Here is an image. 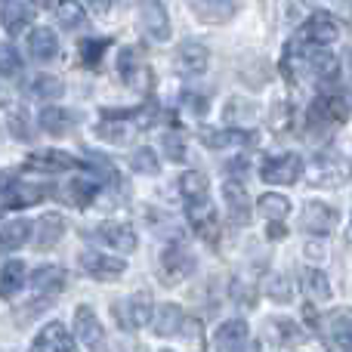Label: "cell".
Returning <instances> with one entry per match:
<instances>
[{
  "label": "cell",
  "instance_id": "obj_17",
  "mask_svg": "<svg viewBox=\"0 0 352 352\" xmlns=\"http://www.w3.org/2000/svg\"><path fill=\"white\" fill-rule=\"evenodd\" d=\"M207 188L210 186H207V176L201 170H188L179 176V192H182V198H186L188 210H201V207L207 204Z\"/></svg>",
  "mask_w": 352,
  "mask_h": 352
},
{
  "label": "cell",
  "instance_id": "obj_15",
  "mask_svg": "<svg viewBox=\"0 0 352 352\" xmlns=\"http://www.w3.org/2000/svg\"><path fill=\"white\" fill-rule=\"evenodd\" d=\"M337 226V210L331 204H322V201H309L303 210V229L312 232V235H328Z\"/></svg>",
  "mask_w": 352,
  "mask_h": 352
},
{
  "label": "cell",
  "instance_id": "obj_44",
  "mask_svg": "<svg viewBox=\"0 0 352 352\" xmlns=\"http://www.w3.org/2000/svg\"><path fill=\"white\" fill-rule=\"evenodd\" d=\"M10 115H12V118H10V124H6V127H10V133L16 136V140H22V142H25V140H28V127H25V115H22V111H19V109H16V111H10Z\"/></svg>",
  "mask_w": 352,
  "mask_h": 352
},
{
  "label": "cell",
  "instance_id": "obj_2",
  "mask_svg": "<svg viewBox=\"0 0 352 352\" xmlns=\"http://www.w3.org/2000/svg\"><path fill=\"white\" fill-rule=\"evenodd\" d=\"M213 346H217V352H260V346L250 340L248 322H241V318L219 324L217 334H213Z\"/></svg>",
  "mask_w": 352,
  "mask_h": 352
},
{
  "label": "cell",
  "instance_id": "obj_14",
  "mask_svg": "<svg viewBox=\"0 0 352 352\" xmlns=\"http://www.w3.org/2000/svg\"><path fill=\"white\" fill-rule=\"evenodd\" d=\"M25 164L31 170H41V173H62V170H72V167H80V161L68 152H56V148H47V152H34L28 155Z\"/></svg>",
  "mask_w": 352,
  "mask_h": 352
},
{
  "label": "cell",
  "instance_id": "obj_7",
  "mask_svg": "<svg viewBox=\"0 0 352 352\" xmlns=\"http://www.w3.org/2000/svg\"><path fill=\"white\" fill-rule=\"evenodd\" d=\"M346 121V102L334 93H324L309 105V127H337Z\"/></svg>",
  "mask_w": 352,
  "mask_h": 352
},
{
  "label": "cell",
  "instance_id": "obj_35",
  "mask_svg": "<svg viewBox=\"0 0 352 352\" xmlns=\"http://www.w3.org/2000/svg\"><path fill=\"white\" fill-rule=\"evenodd\" d=\"M96 182H90V179H74V182H68L65 186V198L72 201L74 207H87L93 198H96Z\"/></svg>",
  "mask_w": 352,
  "mask_h": 352
},
{
  "label": "cell",
  "instance_id": "obj_32",
  "mask_svg": "<svg viewBox=\"0 0 352 352\" xmlns=\"http://www.w3.org/2000/svg\"><path fill=\"white\" fill-rule=\"evenodd\" d=\"M188 219H192V229H195V235L198 238H204V241H217V232H219V226H217V217H213L210 210H188Z\"/></svg>",
  "mask_w": 352,
  "mask_h": 352
},
{
  "label": "cell",
  "instance_id": "obj_50",
  "mask_svg": "<svg viewBox=\"0 0 352 352\" xmlns=\"http://www.w3.org/2000/svg\"><path fill=\"white\" fill-rule=\"evenodd\" d=\"M306 3H309V0H306Z\"/></svg>",
  "mask_w": 352,
  "mask_h": 352
},
{
  "label": "cell",
  "instance_id": "obj_37",
  "mask_svg": "<svg viewBox=\"0 0 352 352\" xmlns=\"http://www.w3.org/2000/svg\"><path fill=\"white\" fill-rule=\"evenodd\" d=\"M109 50V41H80V62H84L87 68H99V62H102V53Z\"/></svg>",
  "mask_w": 352,
  "mask_h": 352
},
{
  "label": "cell",
  "instance_id": "obj_24",
  "mask_svg": "<svg viewBox=\"0 0 352 352\" xmlns=\"http://www.w3.org/2000/svg\"><path fill=\"white\" fill-rule=\"evenodd\" d=\"M188 6H192L204 22H226V19L235 12V0H188Z\"/></svg>",
  "mask_w": 352,
  "mask_h": 352
},
{
  "label": "cell",
  "instance_id": "obj_3",
  "mask_svg": "<svg viewBox=\"0 0 352 352\" xmlns=\"http://www.w3.org/2000/svg\"><path fill=\"white\" fill-rule=\"evenodd\" d=\"M260 176L269 186H291V182H297L300 176H303V158L294 152L275 155V158H269L266 164H263Z\"/></svg>",
  "mask_w": 352,
  "mask_h": 352
},
{
  "label": "cell",
  "instance_id": "obj_40",
  "mask_svg": "<svg viewBox=\"0 0 352 352\" xmlns=\"http://www.w3.org/2000/svg\"><path fill=\"white\" fill-rule=\"evenodd\" d=\"M130 161H133V170L136 173L155 176L161 170V167H158V155H155L152 148H140V152H133V158H130Z\"/></svg>",
  "mask_w": 352,
  "mask_h": 352
},
{
  "label": "cell",
  "instance_id": "obj_18",
  "mask_svg": "<svg viewBox=\"0 0 352 352\" xmlns=\"http://www.w3.org/2000/svg\"><path fill=\"white\" fill-rule=\"evenodd\" d=\"M176 62H179V68L188 74H204L207 65H210V53H207L204 43L186 41L179 50H176Z\"/></svg>",
  "mask_w": 352,
  "mask_h": 352
},
{
  "label": "cell",
  "instance_id": "obj_33",
  "mask_svg": "<svg viewBox=\"0 0 352 352\" xmlns=\"http://www.w3.org/2000/svg\"><path fill=\"white\" fill-rule=\"evenodd\" d=\"M56 19H59L62 28H80L87 12L78 0H59V3H56Z\"/></svg>",
  "mask_w": 352,
  "mask_h": 352
},
{
  "label": "cell",
  "instance_id": "obj_8",
  "mask_svg": "<svg viewBox=\"0 0 352 352\" xmlns=\"http://www.w3.org/2000/svg\"><path fill=\"white\" fill-rule=\"evenodd\" d=\"M74 334L80 337V343L90 352H105V331L90 306H78V312H74Z\"/></svg>",
  "mask_w": 352,
  "mask_h": 352
},
{
  "label": "cell",
  "instance_id": "obj_20",
  "mask_svg": "<svg viewBox=\"0 0 352 352\" xmlns=\"http://www.w3.org/2000/svg\"><path fill=\"white\" fill-rule=\"evenodd\" d=\"M223 198H226V207H229L232 219H235L238 226H248L250 223V198H248L241 182H226Z\"/></svg>",
  "mask_w": 352,
  "mask_h": 352
},
{
  "label": "cell",
  "instance_id": "obj_16",
  "mask_svg": "<svg viewBox=\"0 0 352 352\" xmlns=\"http://www.w3.org/2000/svg\"><path fill=\"white\" fill-rule=\"evenodd\" d=\"M303 37L306 41H312L316 47H328V43H334L337 37H340V25H337L328 12H316V16L306 22Z\"/></svg>",
  "mask_w": 352,
  "mask_h": 352
},
{
  "label": "cell",
  "instance_id": "obj_29",
  "mask_svg": "<svg viewBox=\"0 0 352 352\" xmlns=\"http://www.w3.org/2000/svg\"><path fill=\"white\" fill-rule=\"evenodd\" d=\"M22 281H25V263L22 260L3 263V269H0V297L10 300L22 287Z\"/></svg>",
  "mask_w": 352,
  "mask_h": 352
},
{
  "label": "cell",
  "instance_id": "obj_23",
  "mask_svg": "<svg viewBox=\"0 0 352 352\" xmlns=\"http://www.w3.org/2000/svg\"><path fill=\"white\" fill-rule=\"evenodd\" d=\"M31 287H34L37 294L56 297V294L65 287V269H59V266H41L34 275H31Z\"/></svg>",
  "mask_w": 352,
  "mask_h": 352
},
{
  "label": "cell",
  "instance_id": "obj_43",
  "mask_svg": "<svg viewBox=\"0 0 352 352\" xmlns=\"http://www.w3.org/2000/svg\"><path fill=\"white\" fill-rule=\"evenodd\" d=\"M182 334H186V340H192L195 352H204V340H201V322H198V318H186V322H182Z\"/></svg>",
  "mask_w": 352,
  "mask_h": 352
},
{
  "label": "cell",
  "instance_id": "obj_26",
  "mask_svg": "<svg viewBox=\"0 0 352 352\" xmlns=\"http://www.w3.org/2000/svg\"><path fill=\"white\" fill-rule=\"evenodd\" d=\"M28 238H31V223L28 219H10V223L0 226V248L3 250L22 248Z\"/></svg>",
  "mask_w": 352,
  "mask_h": 352
},
{
  "label": "cell",
  "instance_id": "obj_34",
  "mask_svg": "<svg viewBox=\"0 0 352 352\" xmlns=\"http://www.w3.org/2000/svg\"><path fill=\"white\" fill-rule=\"evenodd\" d=\"M260 210H263V217H266V219H272V223H281V219L291 213V201H287L285 195L269 192V195H263V198H260Z\"/></svg>",
  "mask_w": 352,
  "mask_h": 352
},
{
  "label": "cell",
  "instance_id": "obj_1",
  "mask_svg": "<svg viewBox=\"0 0 352 352\" xmlns=\"http://www.w3.org/2000/svg\"><path fill=\"white\" fill-rule=\"evenodd\" d=\"M155 309H152V294L148 291H136L130 297H124L121 303H115V318L121 328L127 331H140L152 322Z\"/></svg>",
  "mask_w": 352,
  "mask_h": 352
},
{
  "label": "cell",
  "instance_id": "obj_41",
  "mask_svg": "<svg viewBox=\"0 0 352 352\" xmlns=\"http://www.w3.org/2000/svg\"><path fill=\"white\" fill-rule=\"evenodd\" d=\"M96 133L102 136V140H109V142H118V146L127 142V127L121 124V118H118V121H102L96 127Z\"/></svg>",
  "mask_w": 352,
  "mask_h": 352
},
{
  "label": "cell",
  "instance_id": "obj_39",
  "mask_svg": "<svg viewBox=\"0 0 352 352\" xmlns=\"http://www.w3.org/2000/svg\"><path fill=\"white\" fill-rule=\"evenodd\" d=\"M19 72H22V59H19L16 47H12V43H0V74L16 78Z\"/></svg>",
  "mask_w": 352,
  "mask_h": 352
},
{
  "label": "cell",
  "instance_id": "obj_19",
  "mask_svg": "<svg viewBox=\"0 0 352 352\" xmlns=\"http://www.w3.org/2000/svg\"><path fill=\"white\" fill-rule=\"evenodd\" d=\"M37 250H53L56 244H59V238L65 235V219H62V213H43L41 219H37Z\"/></svg>",
  "mask_w": 352,
  "mask_h": 352
},
{
  "label": "cell",
  "instance_id": "obj_48",
  "mask_svg": "<svg viewBox=\"0 0 352 352\" xmlns=\"http://www.w3.org/2000/svg\"><path fill=\"white\" fill-rule=\"evenodd\" d=\"M346 62H349V90H352V50H349V56H346Z\"/></svg>",
  "mask_w": 352,
  "mask_h": 352
},
{
  "label": "cell",
  "instance_id": "obj_31",
  "mask_svg": "<svg viewBox=\"0 0 352 352\" xmlns=\"http://www.w3.org/2000/svg\"><path fill=\"white\" fill-rule=\"evenodd\" d=\"M331 340L337 343L340 352H352V316L349 312H337L331 318Z\"/></svg>",
  "mask_w": 352,
  "mask_h": 352
},
{
  "label": "cell",
  "instance_id": "obj_45",
  "mask_svg": "<svg viewBox=\"0 0 352 352\" xmlns=\"http://www.w3.org/2000/svg\"><path fill=\"white\" fill-rule=\"evenodd\" d=\"M266 291H269V297H275V300H291V281L287 278H272Z\"/></svg>",
  "mask_w": 352,
  "mask_h": 352
},
{
  "label": "cell",
  "instance_id": "obj_13",
  "mask_svg": "<svg viewBox=\"0 0 352 352\" xmlns=\"http://www.w3.org/2000/svg\"><path fill=\"white\" fill-rule=\"evenodd\" d=\"M80 266H84V272H90L93 278H102V281H111V278H121L124 269H127V263H121L118 256H109V254H96V250H90V254L80 256Z\"/></svg>",
  "mask_w": 352,
  "mask_h": 352
},
{
  "label": "cell",
  "instance_id": "obj_25",
  "mask_svg": "<svg viewBox=\"0 0 352 352\" xmlns=\"http://www.w3.org/2000/svg\"><path fill=\"white\" fill-rule=\"evenodd\" d=\"M303 56H306V62H309V72L316 74V78H322V80L337 78V59L328 53V50H322V47H309Z\"/></svg>",
  "mask_w": 352,
  "mask_h": 352
},
{
  "label": "cell",
  "instance_id": "obj_42",
  "mask_svg": "<svg viewBox=\"0 0 352 352\" xmlns=\"http://www.w3.org/2000/svg\"><path fill=\"white\" fill-rule=\"evenodd\" d=\"M164 155L170 161H176V164H179V161H186V142H182L176 133H167L164 136Z\"/></svg>",
  "mask_w": 352,
  "mask_h": 352
},
{
  "label": "cell",
  "instance_id": "obj_12",
  "mask_svg": "<svg viewBox=\"0 0 352 352\" xmlns=\"http://www.w3.org/2000/svg\"><path fill=\"white\" fill-rule=\"evenodd\" d=\"M47 198L41 186H28V182H10L0 195V207L6 210H22V207H31V204H41Z\"/></svg>",
  "mask_w": 352,
  "mask_h": 352
},
{
  "label": "cell",
  "instance_id": "obj_6",
  "mask_svg": "<svg viewBox=\"0 0 352 352\" xmlns=\"http://www.w3.org/2000/svg\"><path fill=\"white\" fill-rule=\"evenodd\" d=\"M118 74H121V80L127 87H133V90H148V84H152L148 65L142 62L140 50H133V47L121 50V56H118Z\"/></svg>",
  "mask_w": 352,
  "mask_h": 352
},
{
  "label": "cell",
  "instance_id": "obj_38",
  "mask_svg": "<svg viewBox=\"0 0 352 352\" xmlns=\"http://www.w3.org/2000/svg\"><path fill=\"white\" fill-rule=\"evenodd\" d=\"M306 291L312 294L316 300H328L331 297V285H328V275L318 272V269H306Z\"/></svg>",
  "mask_w": 352,
  "mask_h": 352
},
{
  "label": "cell",
  "instance_id": "obj_9",
  "mask_svg": "<svg viewBox=\"0 0 352 352\" xmlns=\"http://www.w3.org/2000/svg\"><path fill=\"white\" fill-rule=\"evenodd\" d=\"M140 25L152 41H167V37H170V19H167V10L161 0H142Z\"/></svg>",
  "mask_w": 352,
  "mask_h": 352
},
{
  "label": "cell",
  "instance_id": "obj_4",
  "mask_svg": "<svg viewBox=\"0 0 352 352\" xmlns=\"http://www.w3.org/2000/svg\"><path fill=\"white\" fill-rule=\"evenodd\" d=\"M192 269H195L192 254H188L179 241H173L170 248H164V254H161V272H158L164 285H179L182 278L192 275Z\"/></svg>",
  "mask_w": 352,
  "mask_h": 352
},
{
  "label": "cell",
  "instance_id": "obj_21",
  "mask_svg": "<svg viewBox=\"0 0 352 352\" xmlns=\"http://www.w3.org/2000/svg\"><path fill=\"white\" fill-rule=\"evenodd\" d=\"M31 22V10L22 3V0H6L3 10H0V25H3V31L10 37L22 34L25 28H28Z\"/></svg>",
  "mask_w": 352,
  "mask_h": 352
},
{
  "label": "cell",
  "instance_id": "obj_10",
  "mask_svg": "<svg viewBox=\"0 0 352 352\" xmlns=\"http://www.w3.org/2000/svg\"><path fill=\"white\" fill-rule=\"evenodd\" d=\"M93 238L105 248L118 250V254H133L136 250V232L124 223H102L93 229Z\"/></svg>",
  "mask_w": 352,
  "mask_h": 352
},
{
  "label": "cell",
  "instance_id": "obj_47",
  "mask_svg": "<svg viewBox=\"0 0 352 352\" xmlns=\"http://www.w3.org/2000/svg\"><path fill=\"white\" fill-rule=\"evenodd\" d=\"M109 3H111V0H90V6L96 12H105V10H109Z\"/></svg>",
  "mask_w": 352,
  "mask_h": 352
},
{
  "label": "cell",
  "instance_id": "obj_46",
  "mask_svg": "<svg viewBox=\"0 0 352 352\" xmlns=\"http://www.w3.org/2000/svg\"><path fill=\"white\" fill-rule=\"evenodd\" d=\"M281 235H285V229H281L278 223H272V226H269V238H275V241H278Z\"/></svg>",
  "mask_w": 352,
  "mask_h": 352
},
{
  "label": "cell",
  "instance_id": "obj_22",
  "mask_svg": "<svg viewBox=\"0 0 352 352\" xmlns=\"http://www.w3.org/2000/svg\"><path fill=\"white\" fill-rule=\"evenodd\" d=\"M28 53L34 56L37 62H50L56 53H59V41H56L53 28H34L28 34Z\"/></svg>",
  "mask_w": 352,
  "mask_h": 352
},
{
  "label": "cell",
  "instance_id": "obj_5",
  "mask_svg": "<svg viewBox=\"0 0 352 352\" xmlns=\"http://www.w3.org/2000/svg\"><path fill=\"white\" fill-rule=\"evenodd\" d=\"M349 176H352V164L334 152H324L312 161V182L316 186H340Z\"/></svg>",
  "mask_w": 352,
  "mask_h": 352
},
{
  "label": "cell",
  "instance_id": "obj_28",
  "mask_svg": "<svg viewBox=\"0 0 352 352\" xmlns=\"http://www.w3.org/2000/svg\"><path fill=\"white\" fill-rule=\"evenodd\" d=\"M207 148H229V146H244V142L254 140V133H244V130H204L201 133Z\"/></svg>",
  "mask_w": 352,
  "mask_h": 352
},
{
  "label": "cell",
  "instance_id": "obj_49",
  "mask_svg": "<svg viewBox=\"0 0 352 352\" xmlns=\"http://www.w3.org/2000/svg\"><path fill=\"white\" fill-rule=\"evenodd\" d=\"M164 352H170V349H164Z\"/></svg>",
  "mask_w": 352,
  "mask_h": 352
},
{
  "label": "cell",
  "instance_id": "obj_36",
  "mask_svg": "<svg viewBox=\"0 0 352 352\" xmlns=\"http://www.w3.org/2000/svg\"><path fill=\"white\" fill-rule=\"evenodd\" d=\"M62 93H65V84L59 78H53V74H37L31 80V96H37V99H56Z\"/></svg>",
  "mask_w": 352,
  "mask_h": 352
},
{
  "label": "cell",
  "instance_id": "obj_30",
  "mask_svg": "<svg viewBox=\"0 0 352 352\" xmlns=\"http://www.w3.org/2000/svg\"><path fill=\"white\" fill-rule=\"evenodd\" d=\"M37 121H41V130H47V133L56 136V133H65V130H72L78 118H74L72 111H65V109H43Z\"/></svg>",
  "mask_w": 352,
  "mask_h": 352
},
{
  "label": "cell",
  "instance_id": "obj_27",
  "mask_svg": "<svg viewBox=\"0 0 352 352\" xmlns=\"http://www.w3.org/2000/svg\"><path fill=\"white\" fill-rule=\"evenodd\" d=\"M182 322H186V316H182V309L176 303H167L158 309V316H155V331H158V337H173L176 331H182Z\"/></svg>",
  "mask_w": 352,
  "mask_h": 352
},
{
  "label": "cell",
  "instance_id": "obj_11",
  "mask_svg": "<svg viewBox=\"0 0 352 352\" xmlns=\"http://www.w3.org/2000/svg\"><path fill=\"white\" fill-rule=\"evenodd\" d=\"M31 352H78L74 349V337L65 331V324L50 322L41 328V334L31 343Z\"/></svg>",
  "mask_w": 352,
  "mask_h": 352
}]
</instances>
